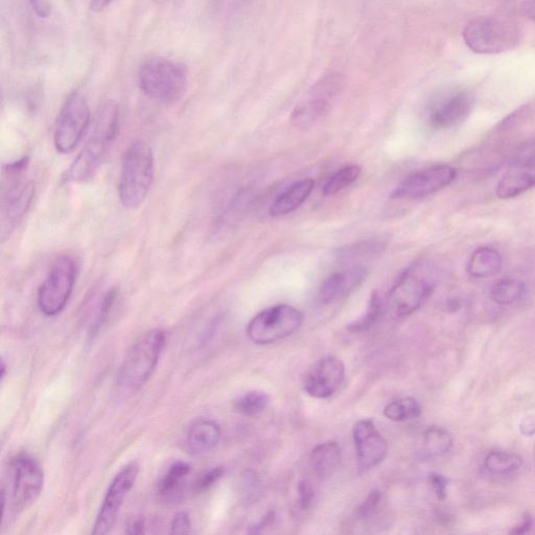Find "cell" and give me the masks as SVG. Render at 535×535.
Wrapping results in <instances>:
<instances>
[{
    "label": "cell",
    "mask_w": 535,
    "mask_h": 535,
    "mask_svg": "<svg viewBox=\"0 0 535 535\" xmlns=\"http://www.w3.org/2000/svg\"><path fill=\"white\" fill-rule=\"evenodd\" d=\"M120 132L119 106L107 101L98 110L88 141L65 173V181L84 183L97 175Z\"/></svg>",
    "instance_id": "1"
},
{
    "label": "cell",
    "mask_w": 535,
    "mask_h": 535,
    "mask_svg": "<svg viewBox=\"0 0 535 535\" xmlns=\"http://www.w3.org/2000/svg\"><path fill=\"white\" fill-rule=\"evenodd\" d=\"M29 159L11 162L3 171L0 230L2 240L8 239L29 212L35 196L34 182L28 177Z\"/></svg>",
    "instance_id": "2"
},
{
    "label": "cell",
    "mask_w": 535,
    "mask_h": 535,
    "mask_svg": "<svg viewBox=\"0 0 535 535\" xmlns=\"http://www.w3.org/2000/svg\"><path fill=\"white\" fill-rule=\"evenodd\" d=\"M155 160L151 147L142 141L133 142L125 151L119 182V196L127 209L141 207L151 190Z\"/></svg>",
    "instance_id": "3"
},
{
    "label": "cell",
    "mask_w": 535,
    "mask_h": 535,
    "mask_svg": "<svg viewBox=\"0 0 535 535\" xmlns=\"http://www.w3.org/2000/svg\"><path fill=\"white\" fill-rule=\"evenodd\" d=\"M185 65L164 57L151 58L138 69V85L145 95L159 103L179 101L188 87Z\"/></svg>",
    "instance_id": "4"
},
{
    "label": "cell",
    "mask_w": 535,
    "mask_h": 535,
    "mask_svg": "<svg viewBox=\"0 0 535 535\" xmlns=\"http://www.w3.org/2000/svg\"><path fill=\"white\" fill-rule=\"evenodd\" d=\"M167 343L165 331L156 329L139 337L130 347L118 372L119 387L135 392L143 388L155 371Z\"/></svg>",
    "instance_id": "5"
},
{
    "label": "cell",
    "mask_w": 535,
    "mask_h": 535,
    "mask_svg": "<svg viewBox=\"0 0 535 535\" xmlns=\"http://www.w3.org/2000/svg\"><path fill=\"white\" fill-rule=\"evenodd\" d=\"M463 39L473 52L494 55L515 49L520 41V33L510 19L488 15L472 20L463 31Z\"/></svg>",
    "instance_id": "6"
},
{
    "label": "cell",
    "mask_w": 535,
    "mask_h": 535,
    "mask_svg": "<svg viewBox=\"0 0 535 535\" xmlns=\"http://www.w3.org/2000/svg\"><path fill=\"white\" fill-rule=\"evenodd\" d=\"M44 485L40 463L29 454H19L9 463V488H3V502L11 515H19L39 499Z\"/></svg>",
    "instance_id": "7"
},
{
    "label": "cell",
    "mask_w": 535,
    "mask_h": 535,
    "mask_svg": "<svg viewBox=\"0 0 535 535\" xmlns=\"http://www.w3.org/2000/svg\"><path fill=\"white\" fill-rule=\"evenodd\" d=\"M78 276V264L69 255L56 260L45 277L37 294L38 308L42 314L53 317L60 314L71 298Z\"/></svg>",
    "instance_id": "8"
},
{
    "label": "cell",
    "mask_w": 535,
    "mask_h": 535,
    "mask_svg": "<svg viewBox=\"0 0 535 535\" xmlns=\"http://www.w3.org/2000/svg\"><path fill=\"white\" fill-rule=\"evenodd\" d=\"M345 86V79L339 73H332L320 79L293 110L292 124L300 129L315 126L332 110Z\"/></svg>",
    "instance_id": "9"
},
{
    "label": "cell",
    "mask_w": 535,
    "mask_h": 535,
    "mask_svg": "<svg viewBox=\"0 0 535 535\" xmlns=\"http://www.w3.org/2000/svg\"><path fill=\"white\" fill-rule=\"evenodd\" d=\"M304 320V314L292 306H274L251 319L247 325V335L255 344L275 343L296 333Z\"/></svg>",
    "instance_id": "10"
},
{
    "label": "cell",
    "mask_w": 535,
    "mask_h": 535,
    "mask_svg": "<svg viewBox=\"0 0 535 535\" xmlns=\"http://www.w3.org/2000/svg\"><path fill=\"white\" fill-rule=\"evenodd\" d=\"M91 122L89 105L82 93L75 91L63 104L58 116L54 144L61 154H69L82 142Z\"/></svg>",
    "instance_id": "11"
},
{
    "label": "cell",
    "mask_w": 535,
    "mask_h": 535,
    "mask_svg": "<svg viewBox=\"0 0 535 535\" xmlns=\"http://www.w3.org/2000/svg\"><path fill=\"white\" fill-rule=\"evenodd\" d=\"M433 288L429 279L411 270L406 271L388 294V311L395 318L413 314L425 304Z\"/></svg>",
    "instance_id": "12"
},
{
    "label": "cell",
    "mask_w": 535,
    "mask_h": 535,
    "mask_svg": "<svg viewBox=\"0 0 535 535\" xmlns=\"http://www.w3.org/2000/svg\"><path fill=\"white\" fill-rule=\"evenodd\" d=\"M139 473L136 463H130L115 476L100 508L92 534H108L118 521L121 508L129 492L134 486Z\"/></svg>",
    "instance_id": "13"
},
{
    "label": "cell",
    "mask_w": 535,
    "mask_h": 535,
    "mask_svg": "<svg viewBox=\"0 0 535 535\" xmlns=\"http://www.w3.org/2000/svg\"><path fill=\"white\" fill-rule=\"evenodd\" d=\"M457 171L448 165H436L408 176L392 193L393 199H420L433 195L449 186Z\"/></svg>",
    "instance_id": "14"
},
{
    "label": "cell",
    "mask_w": 535,
    "mask_h": 535,
    "mask_svg": "<svg viewBox=\"0 0 535 535\" xmlns=\"http://www.w3.org/2000/svg\"><path fill=\"white\" fill-rule=\"evenodd\" d=\"M535 188V141L523 147L513 164L501 178L497 195L501 199L516 198Z\"/></svg>",
    "instance_id": "15"
},
{
    "label": "cell",
    "mask_w": 535,
    "mask_h": 535,
    "mask_svg": "<svg viewBox=\"0 0 535 535\" xmlns=\"http://www.w3.org/2000/svg\"><path fill=\"white\" fill-rule=\"evenodd\" d=\"M474 103V97L468 90L448 92L432 104L429 110L430 126L436 130L458 126L469 118Z\"/></svg>",
    "instance_id": "16"
},
{
    "label": "cell",
    "mask_w": 535,
    "mask_h": 535,
    "mask_svg": "<svg viewBox=\"0 0 535 535\" xmlns=\"http://www.w3.org/2000/svg\"><path fill=\"white\" fill-rule=\"evenodd\" d=\"M358 470L365 474L380 465L388 454V444L371 420L358 422L353 430Z\"/></svg>",
    "instance_id": "17"
},
{
    "label": "cell",
    "mask_w": 535,
    "mask_h": 535,
    "mask_svg": "<svg viewBox=\"0 0 535 535\" xmlns=\"http://www.w3.org/2000/svg\"><path fill=\"white\" fill-rule=\"evenodd\" d=\"M345 378V366L336 357L320 359L308 372L305 391L311 398L325 400L333 397Z\"/></svg>",
    "instance_id": "18"
},
{
    "label": "cell",
    "mask_w": 535,
    "mask_h": 535,
    "mask_svg": "<svg viewBox=\"0 0 535 535\" xmlns=\"http://www.w3.org/2000/svg\"><path fill=\"white\" fill-rule=\"evenodd\" d=\"M367 274L368 270L363 266H353L344 272L332 274L318 291V304L327 307L344 300L365 282Z\"/></svg>",
    "instance_id": "19"
},
{
    "label": "cell",
    "mask_w": 535,
    "mask_h": 535,
    "mask_svg": "<svg viewBox=\"0 0 535 535\" xmlns=\"http://www.w3.org/2000/svg\"><path fill=\"white\" fill-rule=\"evenodd\" d=\"M314 186L315 182L311 178L294 183L272 203L270 215L275 218L283 217L296 211L312 194Z\"/></svg>",
    "instance_id": "20"
},
{
    "label": "cell",
    "mask_w": 535,
    "mask_h": 535,
    "mask_svg": "<svg viewBox=\"0 0 535 535\" xmlns=\"http://www.w3.org/2000/svg\"><path fill=\"white\" fill-rule=\"evenodd\" d=\"M221 435V429L217 423L207 420L198 421L190 429L186 444L193 455H204L217 448Z\"/></svg>",
    "instance_id": "21"
},
{
    "label": "cell",
    "mask_w": 535,
    "mask_h": 535,
    "mask_svg": "<svg viewBox=\"0 0 535 535\" xmlns=\"http://www.w3.org/2000/svg\"><path fill=\"white\" fill-rule=\"evenodd\" d=\"M386 248L387 243L381 239L360 241L337 249L335 258L340 265L361 266L358 263L379 257Z\"/></svg>",
    "instance_id": "22"
},
{
    "label": "cell",
    "mask_w": 535,
    "mask_h": 535,
    "mask_svg": "<svg viewBox=\"0 0 535 535\" xmlns=\"http://www.w3.org/2000/svg\"><path fill=\"white\" fill-rule=\"evenodd\" d=\"M341 459V448L336 441H327L318 445L310 457L311 467L321 480H327L337 472Z\"/></svg>",
    "instance_id": "23"
},
{
    "label": "cell",
    "mask_w": 535,
    "mask_h": 535,
    "mask_svg": "<svg viewBox=\"0 0 535 535\" xmlns=\"http://www.w3.org/2000/svg\"><path fill=\"white\" fill-rule=\"evenodd\" d=\"M501 254L490 247L477 249L468 262V272L475 278H487L496 275L502 268Z\"/></svg>",
    "instance_id": "24"
},
{
    "label": "cell",
    "mask_w": 535,
    "mask_h": 535,
    "mask_svg": "<svg viewBox=\"0 0 535 535\" xmlns=\"http://www.w3.org/2000/svg\"><path fill=\"white\" fill-rule=\"evenodd\" d=\"M190 473L191 467L188 463L183 461L173 463L158 484V495L162 499L175 500Z\"/></svg>",
    "instance_id": "25"
},
{
    "label": "cell",
    "mask_w": 535,
    "mask_h": 535,
    "mask_svg": "<svg viewBox=\"0 0 535 535\" xmlns=\"http://www.w3.org/2000/svg\"><path fill=\"white\" fill-rule=\"evenodd\" d=\"M523 465L522 458L514 453L495 451L484 461L486 471L496 476H510L518 473Z\"/></svg>",
    "instance_id": "26"
},
{
    "label": "cell",
    "mask_w": 535,
    "mask_h": 535,
    "mask_svg": "<svg viewBox=\"0 0 535 535\" xmlns=\"http://www.w3.org/2000/svg\"><path fill=\"white\" fill-rule=\"evenodd\" d=\"M526 293L525 284L517 278L500 279L491 290V297L500 306H511L523 299Z\"/></svg>",
    "instance_id": "27"
},
{
    "label": "cell",
    "mask_w": 535,
    "mask_h": 535,
    "mask_svg": "<svg viewBox=\"0 0 535 535\" xmlns=\"http://www.w3.org/2000/svg\"><path fill=\"white\" fill-rule=\"evenodd\" d=\"M453 447L451 434L440 427H430L423 437L424 453L429 457L443 456Z\"/></svg>",
    "instance_id": "28"
},
{
    "label": "cell",
    "mask_w": 535,
    "mask_h": 535,
    "mask_svg": "<svg viewBox=\"0 0 535 535\" xmlns=\"http://www.w3.org/2000/svg\"><path fill=\"white\" fill-rule=\"evenodd\" d=\"M270 405L269 394L263 390H253L242 395L235 401V410L248 417L263 414Z\"/></svg>",
    "instance_id": "29"
},
{
    "label": "cell",
    "mask_w": 535,
    "mask_h": 535,
    "mask_svg": "<svg viewBox=\"0 0 535 535\" xmlns=\"http://www.w3.org/2000/svg\"><path fill=\"white\" fill-rule=\"evenodd\" d=\"M422 414V406L414 398H404L389 403L384 409V415L392 422H409L416 420Z\"/></svg>",
    "instance_id": "30"
},
{
    "label": "cell",
    "mask_w": 535,
    "mask_h": 535,
    "mask_svg": "<svg viewBox=\"0 0 535 535\" xmlns=\"http://www.w3.org/2000/svg\"><path fill=\"white\" fill-rule=\"evenodd\" d=\"M361 171V168L357 165L347 166L337 171L328 182L325 183L323 195L329 197L344 191L348 186H351L358 180Z\"/></svg>",
    "instance_id": "31"
},
{
    "label": "cell",
    "mask_w": 535,
    "mask_h": 535,
    "mask_svg": "<svg viewBox=\"0 0 535 535\" xmlns=\"http://www.w3.org/2000/svg\"><path fill=\"white\" fill-rule=\"evenodd\" d=\"M119 292L116 288H110L105 291L98 302L95 311V317L91 323L89 336L95 337L100 330L103 328V325L106 323L107 319L110 316V313L114 307L116 299H118Z\"/></svg>",
    "instance_id": "32"
},
{
    "label": "cell",
    "mask_w": 535,
    "mask_h": 535,
    "mask_svg": "<svg viewBox=\"0 0 535 535\" xmlns=\"http://www.w3.org/2000/svg\"><path fill=\"white\" fill-rule=\"evenodd\" d=\"M382 310L383 305L380 295L377 292L372 293L365 315L348 325V331L352 333H363L370 330L380 319Z\"/></svg>",
    "instance_id": "33"
},
{
    "label": "cell",
    "mask_w": 535,
    "mask_h": 535,
    "mask_svg": "<svg viewBox=\"0 0 535 535\" xmlns=\"http://www.w3.org/2000/svg\"><path fill=\"white\" fill-rule=\"evenodd\" d=\"M315 501V490L309 480H301L297 486V506L300 511H309Z\"/></svg>",
    "instance_id": "34"
},
{
    "label": "cell",
    "mask_w": 535,
    "mask_h": 535,
    "mask_svg": "<svg viewBox=\"0 0 535 535\" xmlns=\"http://www.w3.org/2000/svg\"><path fill=\"white\" fill-rule=\"evenodd\" d=\"M225 474V470L222 467H217L211 471H207L194 484V492L197 494L204 493L219 482Z\"/></svg>",
    "instance_id": "35"
},
{
    "label": "cell",
    "mask_w": 535,
    "mask_h": 535,
    "mask_svg": "<svg viewBox=\"0 0 535 535\" xmlns=\"http://www.w3.org/2000/svg\"><path fill=\"white\" fill-rule=\"evenodd\" d=\"M429 482L436 497L441 501L445 500L448 496L449 480L443 475L432 473L429 475Z\"/></svg>",
    "instance_id": "36"
},
{
    "label": "cell",
    "mask_w": 535,
    "mask_h": 535,
    "mask_svg": "<svg viewBox=\"0 0 535 535\" xmlns=\"http://www.w3.org/2000/svg\"><path fill=\"white\" fill-rule=\"evenodd\" d=\"M192 532V523L189 514H177L171 525L172 534H189Z\"/></svg>",
    "instance_id": "37"
},
{
    "label": "cell",
    "mask_w": 535,
    "mask_h": 535,
    "mask_svg": "<svg viewBox=\"0 0 535 535\" xmlns=\"http://www.w3.org/2000/svg\"><path fill=\"white\" fill-rule=\"evenodd\" d=\"M29 3L40 18H46L50 16L51 5L49 0H29Z\"/></svg>",
    "instance_id": "38"
},
{
    "label": "cell",
    "mask_w": 535,
    "mask_h": 535,
    "mask_svg": "<svg viewBox=\"0 0 535 535\" xmlns=\"http://www.w3.org/2000/svg\"><path fill=\"white\" fill-rule=\"evenodd\" d=\"M146 521L142 517H135L131 519L126 527V533L131 535H138L145 533Z\"/></svg>",
    "instance_id": "39"
},
{
    "label": "cell",
    "mask_w": 535,
    "mask_h": 535,
    "mask_svg": "<svg viewBox=\"0 0 535 535\" xmlns=\"http://www.w3.org/2000/svg\"><path fill=\"white\" fill-rule=\"evenodd\" d=\"M275 520L274 513H269L259 524L250 528L249 533H260L265 527L271 525Z\"/></svg>",
    "instance_id": "40"
},
{
    "label": "cell",
    "mask_w": 535,
    "mask_h": 535,
    "mask_svg": "<svg viewBox=\"0 0 535 535\" xmlns=\"http://www.w3.org/2000/svg\"><path fill=\"white\" fill-rule=\"evenodd\" d=\"M523 13L528 19L535 22V0H524Z\"/></svg>",
    "instance_id": "41"
},
{
    "label": "cell",
    "mask_w": 535,
    "mask_h": 535,
    "mask_svg": "<svg viewBox=\"0 0 535 535\" xmlns=\"http://www.w3.org/2000/svg\"><path fill=\"white\" fill-rule=\"evenodd\" d=\"M111 3L112 0H90V9L100 13L110 6Z\"/></svg>",
    "instance_id": "42"
},
{
    "label": "cell",
    "mask_w": 535,
    "mask_h": 535,
    "mask_svg": "<svg viewBox=\"0 0 535 535\" xmlns=\"http://www.w3.org/2000/svg\"><path fill=\"white\" fill-rule=\"evenodd\" d=\"M531 525L532 519L529 516H526L522 524L516 527L515 530L511 531V533H526L530 529Z\"/></svg>",
    "instance_id": "43"
},
{
    "label": "cell",
    "mask_w": 535,
    "mask_h": 535,
    "mask_svg": "<svg viewBox=\"0 0 535 535\" xmlns=\"http://www.w3.org/2000/svg\"><path fill=\"white\" fill-rule=\"evenodd\" d=\"M6 371H7V365L5 361L2 362V375H0V378H2V381L6 378Z\"/></svg>",
    "instance_id": "44"
},
{
    "label": "cell",
    "mask_w": 535,
    "mask_h": 535,
    "mask_svg": "<svg viewBox=\"0 0 535 535\" xmlns=\"http://www.w3.org/2000/svg\"><path fill=\"white\" fill-rule=\"evenodd\" d=\"M155 2L158 4H165L167 2H170V0H155Z\"/></svg>",
    "instance_id": "45"
}]
</instances>
